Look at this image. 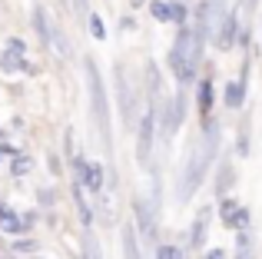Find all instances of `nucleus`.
<instances>
[{
  "label": "nucleus",
  "mask_w": 262,
  "mask_h": 259,
  "mask_svg": "<svg viewBox=\"0 0 262 259\" xmlns=\"http://www.w3.org/2000/svg\"><path fill=\"white\" fill-rule=\"evenodd\" d=\"M4 140H7V136H4V130H0V143H4Z\"/></svg>",
  "instance_id": "bb28decb"
},
{
  "label": "nucleus",
  "mask_w": 262,
  "mask_h": 259,
  "mask_svg": "<svg viewBox=\"0 0 262 259\" xmlns=\"http://www.w3.org/2000/svg\"><path fill=\"white\" fill-rule=\"evenodd\" d=\"M203 259H226V253H223V249H209Z\"/></svg>",
  "instance_id": "393cba45"
},
{
  "label": "nucleus",
  "mask_w": 262,
  "mask_h": 259,
  "mask_svg": "<svg viewBox=\"0 0 262 259\" xmlns=\"http://www.w3.org/2000/svg\"><path fill=\"white\" fill-rule=\"evenodd\" d=\"M10 253H17V256H33V253H37V240H30V236H17V240L10 243Z\"/></svg>",
  "instance_id": "4468645a"
},
{
  "label": "nucleus",
  "mask_w": 262,
  "mask_h": 259,
  "mask_svg": "<svg viewBox=\"0 0 262 259\" xmlns=\"http://www.w3.org/2000/svg\"><path fill=\"white\" fill-rule=\"evenodd\" d=\"M123 256L140 259V246H136V229L133 226H123Z\"/></svg>",
  "instance_id": "ddd939ff"
},
{
  "label": "nucleus",
  "mask_w": 262,
  "mask_h": 259,
  "mask_svg": "<svg viewBox=\"0 0 262 259\" xmlns=\"http://www.w3.org/2000/svg\"><path fill=\"white\" fill-rule=\"evenodd\" d=\"M60 169H63V166H60V160H57V156H50V173H60Z\"/></svg>",
  "instance_id": "a878e982"
},
{
  "label": "nucleus",
  "mask_w": 262,
  "mask_h": 259,
  "mask_svg": "<svg viewBox=\"0 0 262 259\" xmlns=\"http://www.w3.org/2000/svg\"><path fill=\"white\" fill-rule=\"evenodd\" d=\"M136 216H140V226H143V236H149V240H153V226H149V213H146V206H143L140 200H136Z\"/></svg>",
  "instance_id": "a211bd4d"
},
{
  "label": "nucleus",
  "mask_w": 262,
  "mask_h": 259,
  "mask_svg": "<svg viewBox=\"0 0 262 259\" xmlns=\"http://www.w3.org/2000/svg\"><path fill=\"white\" fill-rule=\"evenodd\" d=\"M196 103H199V113H203V123H206V117L212 113V83H209V80H203V83H199Z\"/></svg>",
  "instance_id": "1a4fd4ad"
},
{
  "label": "nucleus",
  "mask_w": 262,
  "mask_h": 259,
  "mask_svg": "<svg viewBox=\"0 0 262 259\" xmlns=\"http://www.w3.org/2000/svg\"><path fill=\"white\" fill-rule=\"evenodd\" d=\"M7 50H13V53H24L27 57V44L20 37H7Z\"/></svg>",
  "instance_id": "aec40b11"
},
{
  "label": "nucleus",
  "mask_w": 262,
  "mask_h": 259,
  "mask_svg": "<svg viewBox=\"0 0 262 259\" xmlns=\"http://www.w3.org/2000/svg\"><path fill=\"white\" fill-rule=\"evenodd\" d=\"M30 20H33V30H37V37L43 40L47 47H53V37H57V27H53V20L47 17V10H43V7H33Z\"/></svg>",
  "instance_id": "423d86ee"
},
{
  "label": "nucleus",
  "mask_w": 262,
  "mask_h": 259,
  "mask_svg": "<svg viewBox=\"0 0 262 259\" xmlns=\"http://www.w3.org/2000/svg\"><path fill=\"white\" fill-rule=\"evenodd\" d=\"M216 143H219V130H216V123H209V133H206L203 146H199L196 153L189 156V163H186V173H183V200H189L192 189L203 183V173H206V166H209L212 153H216Z\"/></svg>",
  "instance_id": "f03ea898"
},
{
  "label": "nucleus",
  "mask_w": 262,
  "mask_h": 259,
  "mask_svg": "<svg viewBox=\"0 0 262 259\" xmlns=\"http://www.w3.org/2000/svg\"><path fill=\"white\" fill-rule=\"evenodd\" d=\"M219 209H223V223H226V220H229V216L236 213L239 206H236V203H232V200H223V206H219Z\"/></svg>",
  "instance_id": "4be33fe9"
},
{
  "label": "nucleus",
  "mask_w": 262,
  "mask_h": 259,
  "mask_svg": "<svg viewBox=\"0 0 262 259\" xmlns=\"http://www.w3.org/2000/svg\"><path fill=\"white\" fill-rule=\"evenodd\" d=\"M169 20L183 24V20H186V7H183V4H169Z\"/></svg>",
  "instance_id": "412c9836"
},
{
  "label": "nucleus",
  "mask_w": 262,
  "mask_h": 259,
  "mask_svg": "<svg viewBox=\"0 0 262 259\" xmlns=\"http://www.w3.org/2000/svg\"><path fill=\"white\" fill-rule=\"evenodd\" d=\"M149 13H153L156 20H163V24H166V20H169V4H163V0H153V4H149Z\"/></svg>",
  "instance_id": "6ab92c4d"
},
{
  "label": "nucleus",
  "mask_w": 262,
  "mask_h": 259,
  "mask_svg": "<svg viewBox=\"0 0 262 259\" xmlns=\"http://www.w3.org/2000/svg\"><path fill=\"white\" fill-rule=\"evenodd\" d=\"M37 200L43 203V206H50V203H53V189H40V196H37Z\"/></svg>",
  "instance_id": "b1692460"
},
{
  "label": "nucleus",
  "mask_w": 262,
  "mask_h": 259,
  "mask_svg": "<svg viewBox=\"0 0 262 259\" xmlns=\"http://www.w3.org/2000/svg\"><path fill=\"white\" fill-rule=\"evenodd\" d=\"M206 220H209V209H203V213H199V220L192 223V233H189L192 249H199V246H203V240H206Z\"/></svg>",
  "instance_id": "f8f14e48"
},
{
  "label": "nucleus",
  "mask_w": 262,
  "mask_h": 259,
  "mask_svg": "<svg viewBox=\"0 0 262 259\" xmlns=\"http://www.w3.org/2000/svg\"><path fill=\"white\" fill-rule=\"evenodd\" d=\"M24 216V226H27V233H30L33 226H37V213H20Z\"/></svg>",
  "instance_id": "5701e85b"
},
{
  "label": "nucleus",
  "mask_w": 262,
  "mask_h": 259,
  "mask_svg": "<svg viewBox=\"0 0 262 259\" xmlns=\"http://www.w3.org/2000/svg\"><path fill=\"white\" fill-rule=\"evenodd\" d=\"M140 4H143V0H133V7H140Z\"/></svg>",
  "instance_id": "cd10ccee"
},
{
  "label": "nucleus",
  "mask_w": 262,
  "mask_h": 259,
  "mask_svg": "<svg viewBox=\"0 0 262 259\" xmlns=\"http://www.w3.org/2000/svg\"><path fill=\"white\" fill-rule=\"evenodd\" d=\"M30 169H33V160H30L27 153H17V156L10 160V166H7V173H10V176H17V180H20V176H27Z\"/></svg>",
  "instance_id": "9b49d317"
},
{
  "label": "nucleus",
  "mask_w": 262,
  "mask_h": 259,
  "mask_svg": "<svg viewBox=\"0 0 262 259\" xmlns=\"http://www.w3.org/2000/svg\"><path fill=\"white\" fill-rule=\"evenodd\" d=\"M0 70L4 73H37V67L24 57V53H13V50H0Z\"/></svg>",
  "instance_id": "20e7f679"
},
{
  "label": "nucleus",
  "mask_w": 262,
  "mask_h": 259,
  "mask_svg": "<svg viewBox=\"0 0 262 259\" xmlns=\"http://www.w3.org/2000/svg\"><path fill=\"white\" fill-rule=\"evenodd\" d=\"M153 130H156V110H149L146 117L140 120V143H136V156L143 163L149 160V143H153Z\"/></svg>",
  "instance_id": "39448f33"
},
{
  "label": "nucleus",
  "mask_w": 262,
  "mask_h": 259,
  "mask_svg": "<svg viewBox=\"0 0 262 259\" xmlns=\"http://www.w3.org/2000/svg\"><path fill=\"white\" fill-rule=\"evenodd\" d=\"M0 160H4V153H0Z\"/></svg>",
  "instance_id": "c85d7f7f"
},
{
  "label": "nucleus",
  "mask_w": 262,
  "mask_h": 259,
  "mask_svg": "<svg viewBox=\"0 0 262 259\" xmlns=\"http://www.w3.org/2000/svg\"><path fill=\"white\" fill-rule=\"evenodd\" d=\"M223 226L226 229H246V226H249V213H246V209H236V213H232Z\"/></svg>",
  "instance_id": "2eb2a0df"
},
{
  "label": "nucleus",
  "mask_w": 262,
  "mask_h": 259,
  "mask_svg": "<svg viewBox=\"0 0 262 259\" xmlns=\"http://www.w3.org/2000/svg\"><path fill=\"white\" fill-rule=\"evenodd\" d=\"M83 70H86V80H90V106H93V120H96V126H100V133H103V143L110 146V103H106V87H103L100 70H96V63L90 57H86Z\"/></svg>",
  "instance_id": "7ed1b4c3"
},
{
  "label": "nucleus",
  "mask_w": 262,
  "mask_h": 259,
  "mask_svg": "<svg viewBox=\"0 0 262 259\" xmlns=\"http://www.w3.org/2000/svg\"><path fill=\"white\" fill-rule=\"evenodd\" d=\"M199 60H203V37L192 27H183L173 50H169V70L176 73L179 83H192V77L199 70Z\"/></svg>",
  "instance_id": "f257e3e1"
},
{
  "label": "nucleus",
  "mask_w": 262,
  "mask_h": 259,
  "mask_svg": "<svg viewBox=\"0 0 262 259\" xmlns=\"http://www.w3.org/2000/svg\"><path fill=\"white\" fill-rule=\"evenodd\" d=\"M86 20H90V37H96V40L106 37V24H103L96 13H86Z\"/></svg>",
  "instance_id": "f3484780"
},
{
  "label": "nucleus",
  "mask_w": 262,
  "mask_h": 259,
  "mask_svg": "<svg viewBox=\"0 0 262 259\" xmlns=\"http://www.w3.org/2000/svg\"><path fill=\"white\" fill-rule=\"evenodd\" d=\"M243 100H246V83L243 80H236V83L226 87V106H229V110H239Z\"/></svg>",
  "instance_id": "9d476101"
},
{
  "label": "nucleus",
  "mask_w": 262,
  "mask_h": 259,
  "mask_svg": "<svg viewBox=\"0 0 262 259\" xmlns=\"http://www.w3.org/2000/svg\"><path fill=\"white\" fill-rule=\"evenodd\" d=\"M83 189H90V193L100 200L103 196V166L100 163H90L86 166V180H83Z\"/></svg>",
  "instance_id": "0eeeda50"
},
{
  "label": "nucleus",
  "mask_w": 262,
  "mask_h": 259,
  "mask_svg": "<svg viewBox=\"0 0 262 259\" xmlns=\"http://www.w3.org/2000/svg\"><path fill=\"white\" fill-rule=\"evenodd\" d=\"M236 33H239V24H236V17H226V20H223V27H219V37H216L219 50H229V47L236 44Z\"/></svg>",
  "instance_id": "6e6552de"
},
{
  "label": "nucleus",
  "mask_w": 262,
  "mask_h": 259,
  "mask_svg": "<svg viewBox=\"0 0 262 259\" xmlns=\"http://www.w3.org/2000/svg\"><path fill=\"white\" fill-rule=\"evenodd\" d=\"M156 259H186V256H183L179 246H173V243H160V246H156Z\"/></svg>",
  "instance_id": "dca6fc26"
}]
</instances>
